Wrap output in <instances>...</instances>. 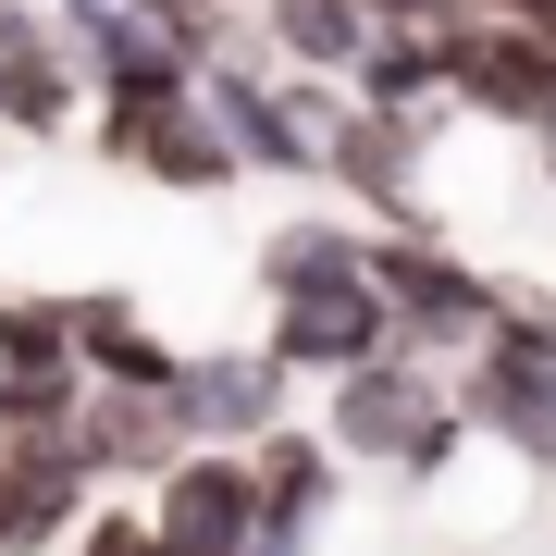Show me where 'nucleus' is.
<instances>
[{
	"label": "nucleus",
	"instance_id": "obj_18",
	"mask_svg": "<svg viewBox=\"0 0 556 556\" xmlns=\"http://www.w3.org/2000/svg\"><path fill=\"white\" fill-rule=\"evenodd\" d=\"M62 556H161V544H149V507H124V495H100V507L75 519V544H62Z\"/></svg>",
	"mask_w": 556,
	"mask_h": 556
},
{
	"label": "nucleus",
	"instance_id": "obj_10",
	"mask_svg": "<svg viewBox=\"0 0 556 556\" xmlns=\"http://www.w3.org/2000/svg\"><path fill=\"white\" fill-rule=\"evenodd\" d=\"M87 396V358L62 334V298H0V433H62Z\"/></svg>",
	"mask_w": 556,
	"mask_h": 556
},
{
	"label": "nucleus",
	"instance_id": "obj_15",
	"mask_svg": "<svg viewBox=\"0 0 556 556\" xmlns=\"http://www.w3.org/2000/svg\"><path fill=\"white\" fill-rule=\"evenodd\" d=\"M346 100H371V112H420V124H457V100H445V25H371V50L346 62Z\"/></svg>",
	"mask_w": 556,
	"mask_h": 556
},
{
	"label": "nucleus",
	"instance_id": "obj_13",
	"mask_svg": "<svg viewBox=\"0 0 556 556\" xmlns=\"http://www.w3.org/2000/svg\"><path fill=\"white\" fill-rule=\"evenodd\" d=\"M75 445L87 470H100V495H149V470H174V408L149 396V383H87L75 396Z\"/></svg>",
	"mask_w": 556,
	"mask_h": 556
},
{
	"label": "nucleus",
	"instance_id": "obj_21",
	"mask_svg": "<svg viewBox=\"0 0 556 556\" xmlns=\"http://www.w3.org/2000/svg\"><path fill=\"white\" fill-rule=\"evenodd\" d=\"M495 13H507V25H532V38L556 50V0H495Z\"/></svg>",
	"mask_w": 556,
	"mask_h": 556
},
{
	"label": "nucleus",
	"instance_id": "obj_3",
	"mask_svg": "<svg viewBox=\"0 0 556 556\" xmlns=\"http://www.w3.org/2000/svg\"><path fill=\"white\" fill-rule=\"evenodd\" d=\"M445 396L470 420V445H495L507 470L556 482V358L519 346V334H482L470 358H445Z\"/></svg>",
	"mask_w": 556,
	"mask_h": 556
},
{
	"label": "nucleus",
	"instance_id": "obj_16",
	"mask_svg": "<svg viewBox=\"0 0 556 556\" xmlns=\"http://www.w3.org/2000/svg\"><path fill=\"white\" fill-rule=\"evenodd\" d=\"M248 38L285 62V75H334L346 87V62L371 50V13L358 0H248Z\"/></svg>",
	"mask_w": 556,
	"mask_h": 556
},
{
	"label": "nucleus",
	"instance_id": "obj_19",
	"mask_svg": "<svg viewBox=\"0 0 556 556\" xmlns=\"http://www.w3.org/2000/svg\"><path fill=\"white\" fill-rule=\"evenodd\" d=\"M495 334H519V346L556 358V298H544V285H507V298H495Z\"/></svg>",
	"mask_w": 556,
	"mask_h": 556
},
{
	"label": "nucleus",
	"instance_id": "obj_1",
	"mask_svg": "<svg viewBox=\"0 0 556 556\" xmlns=\"http://www.w3.org/2000/svg\"><path fill=\"white\" fill-rule=\"evenodd\" d=\"M321 445H334L346 470H396V482L433 495L457 457H470V420H457V396H445L433 358L383 346V358H358V371L321 383Z\"/></svg>",
	"mask_w": 556,
	"mask_h": 556
},
{
	"label": "nucleus",
	"instance_id": "obj_9",
	"mask_svg": "<svg viewBox=\"0 0 556 556\" xmlns=\"http://www.w3.org/2000/svg\"><path fill=\"white\" fill-rule=\"evenodd\" d=\"M260 346H273L298 383H334V371H358V358H383V346H396V321H383V298L346 273V285H298V298H260Z\"/></svg>",
	"mask_w": 556,
	"mask_h": 556
},
{
	"label": "nucleus",
	"instance_id": "obj_20",
	"mask_svg": "<svg viewBox=\"0 0 556 556\" xmlns=\"http://www.w3.org/2000/svg\"><path fill=\"white\" fill-rule=\"evenodd\" d=\"M519 149H532V174H544V211H556V112H544V124H532Z\"/></svg>",
	"mask_w": 556,
	"mask_h": 556
},
{
	"label": "nucleus",
	"instance_id": "obj_17",
	"mask_svg": "<svg viewBox=\"0 0 556 556\" xmlns=\"http://www.w3.org/2000/svg\"><path fill=\"white\" fill-rule=\"evenodd\" d=\"M358 273V211H285L273 236L248 248V285L260 298H298V285H346Z\"/></svg>",
	"mask_w": 556,
	"mask_h": 556
},
{
	"label": "nucleus",
	"instance_id": "obj_4",
	"mask_svg": "<svg viewBox=\"0 0 556 556\" xmlns=\"http://www.w3.org/2000/svg\"><path fill=\"white\" fill-rule=\"evenodd\" d=\"M433 149H445V124L346 100L334 137H321V186H346L358 223H433Z\"/></svg>",
	"mask_w": 556,
	"mask_h": 556
},
{
	"label": "nucleus",
	"instance_id": "obj_5",
	"mask_svg": "<svg viewBox=\"0 0 556 556\" xmlns=\"http://www.w3.org/2000/svg\"><path fill=\"white\" fill-rule=\"evenodd\" d=\"M161 408H174L186 445H260L273 420H298V371H285L273 346H186L174 383H161Z\"/></svg>",
	"mask_w": 556,
	"mask_h": 556
},
{
	"label": "nucleus",
	"instance_id": "obj_7",
	"mask_svg": "<svg viewBox=\"0 0 556 556\" xmlns=\"http://www.w3.org/2000/svg\"><path fill=\"white\" fill-rule=\"evenodd\" d=\"M445 100L482 112V124H507V137H532V124L556 112V50L532 38V25H507V13H457L445 25Z\"/></svg>",
	"mask_w": 556,
	"mask_h": 556
},
{
	"label": "nucleus",
	"instance_id": "obj_2",
	"mask_svg": "<svg viewBox=\"0 0 556 556\" xmlns=\"http://www.w3.org/2000/svg\"><path fill=\"white\" fill-rule=\"evenodd\" d=\"M358 285L383 298V321H396L408 358H470L482 334H495V298L507 273H482V260H457L433 223H358Z\"/></svg>",
	"mask_w": 556,
	"mask_h": 556
},
{
	"label": "nucleus",
	"instance_id": "obj_6",
	"mask_svg": "<svg viewBox=\"0 0 556 556\" xmlns=\"http://www.w3.org/2000/svg\"><path fill=\"white\" fill-rule=\"evenodd\" d=\"M137 507L161 556H248V519H260L248 445H174V470H149Z\"/></svg>",
	"mask_w": 556,
	"mask_h": 556
},
{
	"label": "nucleus",
	"instance_id": "obj_22",
	"mask_svg": "<svg viewBox=\"0 0 556 556\" xmlns=\"http://www.w3.org/2000/svg\"><path fill=\"white\" fill-rule=\"evenodd\" d=\"M0 556H13V445H0Z\"/></svg>",
	"mask_w": 556,
	"mask_h": 556
},
{
	"label": "nucleus",
	"instance_id": "obj_11",
	"mask_svg": "<svg viewBox=\"0 0 556 556\" xmlns=\"http://www.w3.org/2000/svg\"><path fill=\"white\" fill-rule=\"evenodd\" d=\"M87 75L62 50L50 0H0V137H75Z\"/></svg>",
	"mask_w": 556,
	"mask_h": 556
},
{
	"label": "nucleus",
	"instance_id": "obj_8",
	"mask_svg": "<svg viewBox=\"0 0 556 556\" xmlns=\"http://www.w3.org/2000/svg\"><path fill=\"white\" fill-rule=\"evenodd\" d=\"M100 161L112 174L161 186V199H223V186H248L236 137L211 124V100H161V112H100Z\"/></svg>",
	"mask_w": 556,
	"mask_h": 556
},
{
	"label": "nucleus",
	"instance_id": "obj_12",
	"mask_svg": "<svg viewBox=\"0 0 556 556\" xmlns=\"http://www.w3.org/2000/svg\"><path fill=\"white\" fill-rule=\"evenodd\" d=\"M0 445H13V556H62L75 519L100 507V470H87L75 420L62 433H0Z\"/></svg>",
	"mask_w": 556,
	"mask_h": 556
},
{
	"label": "nucleus",
	"instance_id": "obj_14",
	"mask_svg": "<svg viewBox=\"0 0 556 556\" xmlns=\"http://www.w3.org/2000/svg\"><path fill=\"white\" fill-rule=\"evenodd\" d=\"M62 334H75V358H87V383H174V334H161V321L124 298V285H87V298H62Z\"/></svg>",
	"mask_w": 556,
	"mask_h": 556
}]
</instances>
